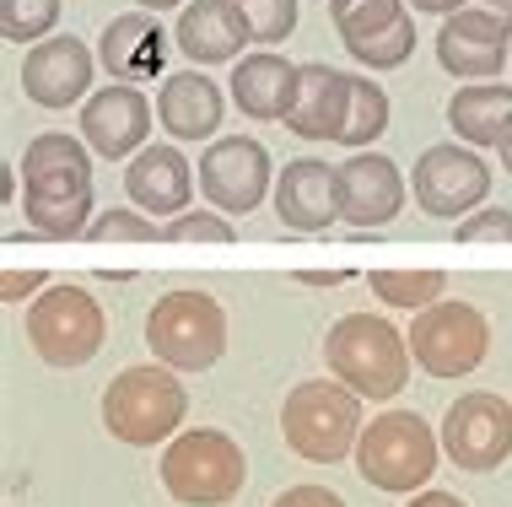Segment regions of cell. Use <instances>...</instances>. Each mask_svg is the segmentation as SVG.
<instances>
[{
	"mask_svg": "<svg viewBox=\"0 0 512 507\" xmlns=\"http://www.w3.org/2000/svg\"><path fill=\"white\" fill-rule=\"evenodd\" d=\"M27 211V227L44 232V238H81L92 222H98V205H92V195H71V200H22Z\"/></svg>",
	"mask_w": 512,
	"mask_h": 507,
	"instance_id": "obj_28",
	"label": "cell"
},
{
	"mask_svg": "<svg viewBox=\"0 0 512 507\" xmlns=\"http://www.w3.org/2000/svg\"><path fill=\"white\" fill-rule=\"evenodd\" d=\"M345 108H351V76L329 65H297V103L286 114V130L302 141H340Z\"/></svg>",
	"mask_w": 512,
	"mask_h": 507,
	"instance_id": "obj_21",
	"label": "cell"
},
{
	"mask_svg": "<svg viewBox=\"0 0 512 507\" xmlns=\"http://www.w3.org/2000/svg\"><path fill=\"white\" fill-rule=\"evenodd\" d=\"M415 205L437 222H459V216H475L491 195V168L480 152L469 146H426L415 157Z\"/></svg>",
	"mask_w": 512,
	"mask_h": 507,
	"instance_id": "obj_10",
	"label": "cell"
},
{
	"mask_svg": "<svg viewBox=\"0 0 512 507\" xmlns=\"http://www.w3.org/2000/svg\"><path fill=\"white\" fill-rule=\"evenodd\" d=\"M168 27H162L151 11H130V17H114L98 38V60L114 81H151L168 60Z\"/></svg>",
	"mask_w": 512,
	"mask_h": 507,
	"instance_id": "obj_20",
	"label": "cell"
},
{
	"mask_svg": "<svg viewBox=\"0 0 512 507\" xmlns=\"http://www.w3.org/2000/svg\"><path fill=\"white\" fill-rule=\"evenodd\" d=\"M442 459V437L426 427L415 410H383L372 416V427H362V443H356V475L378 491H426V481L437 475Z\"/></svg>",
	"mask_w": 512,
	"mask_h": 507,
	"instance_id": "obj_4",
	"label": "cell"
},
{
	"mask_svg": "<svg viewBox=\"0 0 512 507\" xmlns=\"http://www.w3.org/2000/svg\"><path fill=\"white\" fill-rule=\"evenodd\" d=\"M248 11V27H254V44H286L297 33V0H254Z\"/></svg>",
	"mask_w": 512,
	"mask_h": 507,
	"instance_id": "obj_32",
	"label": "cell"
},
{
	"mask_svg": "<svg viewBox=\"0 0 512 507\" xmlns=\"http://www.w3.org/2000/svg\"><path fill=\"white\" fill-rule=\"evenodd\" d=\"M60 22V0H0V33L6 44H44Z\"/></svg>",
	"mask_w": 512,
	"mask_h": 507,
	"instance_id": "obj_29",
	"label": "cell"
},
{
	"mask_svg": "<svg viewBox=\"0 0 512 507\" xmlns=\"http://www.w3.org/2000/svg\"><path fill=\"white\" fill-rule=\"evenodd\" d=\"M448 125L469 146H502V135L512 130V87H502V81L459 87L448 98Z\"/></svg>",
	"mask_w": 512,
	"mask_h": 507,
	"instance_id": "obj_24",
	"label": "cell"
},
{
	"mask_svg": "<svg viewBox=\"0 0 512 507\" xmlns=\"http://www.w3.org/2000/svg\"><path fill=\"white\" fill-rule=\"evenodd\" d=\"M486 351H491L486 313H480L475 303H459V297L421 308L415 324H410V356H415V367H426L432 378L475 373V367L486 362Z\"/></svg>",
	"mask_w": 512,
	"mask_h": 507,
	"instance_id": "obj_8",
	"label": "cell"
},
{
	"mask_svg": "<svg viewBox=\"0 0 512 507\" xmlns=\"http://www.w3.org/2000/svg\"><path fill=\"white\" fill-rule=\"evenodd\" d=\"M496 152H502V168H507V173H512V130H507V135H502V146H496Z\"/></svg>",
	"mask_w": 512,
	"mask_h": 507,
	"instance_id": "obj_42",
	"label": "cell"
},
{
	"mask_svg": "<svg viewBox=\"0 0 512 507\" xmlns=\"http://www.w3.org/2000/svg\"><path fill=\"white\" fill-rule=\"evenodd\" d=\"M459 243H512V211L507 205H491V211H475L459 222Z\"/></svg>",
	"mask_w": 512,
	"mask_h": 507,
	"instance_id": "obj_34",
	"label": "cell"
},
{
	"mask_svg": "<svg viewBox=\"0 0 512 507\" xmlns=\"http://www.w3.org/2000/svg\"><path fill=\"white\" fill-rule=\"evenodd\" d=\"M297 281L302 286H340V281H351V270H297Z\"/></svg>",
	"mask_w": 512,
	"mask_h": 507,
	"instance_id": "obj_39",
	"label": "cell"
},
{
	"mask_svg": "<svg viewBox=\"0 0 512 507\" xmlns=\"http://www.w3.org/2000/svg\"><path fill=\"white\" fill-rule=\"evenodd\" d=\"M437 437H442V454L459 464V470L491 475L512 454V405L502 394H486V389L459 394L448 405V416H442Z\"/></svg>",
	"mask_w": 512,
	"mask_h": 507,
	"instance_id": "obj_9",
	"label": "cell"
},
{
	"mask_svg": "<svg viewBox=\"0 0 512 507\" xmlns=\"http://www.w3.org/2000/svg\"><path fill=\"white\" fill-rule=\"evenodd\" d=\"M124 195H130L141 211L151 216H184L189 200H195V168L184 162L178 146H146V152L130 157L124 168Z\"/></svg>",
	"mask_w": 512,
	"mask_h": 507,
	"instance_id": "obj_19",
	"label": "cell"
},
{
	"mask_svg": "<svg viewBox=\"0 0 512 507\" xmlns=\"http://www.w3.org/2000/svg\"><path fill=\"white\" fill-rule=\"evenodd\" d=\"M146 135H151V103L130 81H114V87L92 92L87 108H81V141L108 162L146 152Z\"/></svg>",
	"mask_w": 512,
	"mask_h": 507,
	"instance_id": "obj_14",
	"label": "cell"
},
{
	"mask_svg": "<svg viewBox=\"0 0 512 507\" xmlns=\"http://www.w3.org/2000/svg\"><path fill=\"white\" fill-rule=\"evenodd\" d=\"M87 238H98V243H151V238H162V227L151 222L146 211H98V222L87 227Z\"/></svg>",
	"mask_w": 512,
	"mask_h": 507,
	"instance_id": "obj_33",
	"label": "cell"
},
{
	"mask_svg": "<svg viewBox=\"0 0 512 507\" xmlns=\"http://www.w3.org/2000/svg\"><path fill=\"white\" fill-rule=\"evenodd\" d=\"M248 481V459L227 432L189 427L162 448V486L184 507H227Z\"/></svg>",
	"mask_w": 512,
	"mask_h": 507,
	"instance_id": "obj_5",
	"label": "cell"
},
{
	"mask_svg": "<svg viewBox=\"0 0 512 507\" xmlns=\"http://www.w3.org/2000/svg\"><path fill=\"white\" fill-rule=\"evenodd\" d=\"M162 243H238V227L221 211H184L162 222Z\"/></svg>",
	"mask_w": 512,
	"mask_h": 507,
	"instance_id": "obj_31",
	"label": "cell"
},
{
	"mask_svg": "<svg viewBox=\"0 0 512 507\" xmlns=\"http://www.w3.org/2000/svg\"><path fill=\"white\" fill-rule=\"evenodd\" d=\"M221 114H227V98L200 71H178L157 92V119L173 141H211L221 130Z\"/></svg>",
	"mask_w": 512,
	"mask_h": 507,
	"instance_id": "obj_23",
	"label": "cell"
},
{
	"mask_svg": "<svg viewBox=\"0 0 512 507\" xmlns=\"http://www.w3.org/2000/svg\"><path fill=\"white\" fill-rule=\"evenodd\" d=\"M232 103L243 108L248 119L270 125V119H286L297 103V65L281 60L275 49H259V54H243L232 65Z\"/></svg>",
	"mask_w": 512,
	"mask_h": 507,
	"instance_id": "obj_22",
	"label": "cell"
},
{
	"mask_svg": "<svg viewBox=\"0 0 512 507\" xmlns=\"http://www.w3.org/2000/svg\"><path fill=\"white\" fill-rule=\"evenodd\" d=\"M383 130H389V92L367 76H351V108H345L340 146H356V152H362V146H372Z\"/></svg>",
	"mask_w": 512,
	"mask_h": 507,
	"instance_id": "obj_26",
	"label": "cell"
},
{
	"mask_svg": "<svg viewBox=\"0 0 512 507\" xmlns=\"http://www.w3.org/2000/svg\"><path fill=\"white\" fill-rule=\"evenodd\" d=\"M405 17H410L405 0H329V22H335V33H340L345 49H356V44H367V38L389 33V27H399Z\"/></svg>",
	"mask_w": 512,
	"mask_h": 507,
	"instance_id": "obj_25",
	"label": "cell"
},
{
	"mask_svg": "<svg viewBox=\"0 0 512 507\" xmlns=\"http://www.w3.org/2000/svg\"><path fill=\"white\" fill-rule=\"evenodd\" d=\"M22 200H71L92 195V146L76 135H33L22 152Z\"/></svg>",
	"mask_w": 512,
	"mask_h": 507,
	"instance_id": "obj_16",
	"label": "cell"
},
{
	"mask_svg": "<svg viewBox=\"0 0 512 507\" xmlns=\"http://www.w3.org/2000/svg\"><path fill=\"white\" fill-rule=\"evenodd\" d=\"M270 507H345V502L329 486H292V491H281Z\"/></svg>",
	"mask_w": 512,
	"mask_h": 507,
	"instance_id": "obj_36",
	"label": "cell"
},
{
	"mask_svg": "<svg viewBox=\"0 0 512 507\" xmlns=\"http://www.w3.org/2000/svg\"><path fill=\"white\" fill-rule=\"evenodd\" d=\"M405 173L394 157L383 152H356L351 162H340V222H351L356 232L389 227L405 211Z\"/></svg>",
	"mask_w": 512,
	"mask_h": 507,
	"instance_id": "obj_13",
	"label": "cell"
},
{
	"mask_svg": "<svg viewBox=\"0 0 512 507\" xmlns=\"http://www.w3.org/2000/svg\"><path fill=\"white\" fill-rule=\"evenodd\" d=\"M410 11H426V17H453V11H464L469 0H405Z\"/></svg>",
	"mask_w": 512,
	"mask_h": 507,
	"instance_id": "obj_38",
	"label": "cell"
},
{
	"mask_svg": "<svg viewBox=\"0 0 512 507\" xmlns=\"http://www.w3.org/2000/svg\"><path fill=\"white\" fill-rule=\"evenodd\" d=\"M275 216L292 232H329L340 222V168L318 157L286 162L275 178Z\"/></svg>",
	"mask_w": 512,
	"mask_h": 507,
	"instance_id": "obj_17",
	"label": "cell"
},
{
	"mask_svg": "<svg viewBox=\"0 0 512 507\" xmlns=\"http://www.w3.org/2000/svg\"><path fill=\"white\" fill-rule=\"evenodd\" d=\"M405 507H469V502H464V497H453V491H432V486H426V491H415Z\"/></svg>",
	"mask_w": 512,
	"mask_h": 507,
	"instance_id": "obj_37",
	"label": "cell"
},
{
	"mask_svg": "<svg viewBox=\"0 0 512 507\" xmlns=\"http://www.w3.org/2000/svg\"><path fill=\"white\" fill-rule=\"evenodd\" d=\"M480 6H486V11H496L502 22H512V0H480Z\"/></svg>",
	"mask_w": 512,
	"mask_h": 507,
	"instance_id": "obj_41",
	"label": "cell"
},
{
	"mask_svg": "<svg viewBox=\"0 0 512 507\" xmlns=\"http://www.w3.org/2000/svg\"><path fill=\"white\" fill-rule=\"evenodd\" d=\"M410 54H415V17H405L399 27H389V33H378V38H367V44H356L351 60L367 65V71H399Z\"/></svg>",
	"mask_w": 512,
	"mask_h": 507,
	"instance_id": "obj_30",
	"label": "cell"
},
{
	"mask_svg": "<svg viewBox=\"0 0 512 507\" xmlns=\"http://www.w3.org/2000/svg\"><path fill=\"white\" fill-rule=\"evenodd\" d=\"M442 286H448L442 270H372V292L389 308H410V313L442 303Z\"/></svg>",
	"mask_w": 512,
	"mask_h": 507,
	"instance_id": "obj_27",
	"label": "cell"
},
{
	"mask_svg": "<svg viewBox=\"0 0 512 507\" xmlns=\"http://www.w3.org/2000/svg\"><path fill=\"white\" fill-rule=\"evenodd\" d=\"M92 71H98V60L81 38H44L22 60V92L38 108H71L92 92Z\"/></svg>",
	"mask_w": 512,
	"mask_h": 507,
	"instance_id": "obj_15",
	"label": "cell"
},
{
	"mask_svg": "<svg viewBox=\"0 0 512 507\" xmlns=\"http://www.w3.org/2000/svg\"><path fill=\"white\" fill-rule=\"evenodd\" d=\"M103 340H108V319H103L98 297H87L71 281L49 286L27 308V346L49 367H87L103 351Z\"/></svg>",
	"mask_w": 512,
	"mask_h": 507,
	"instance_id": "obj_6",
	"label": "cell"
},
{
	"mask_svg": "<svg viewBox=\"0 0 512 507\" xmlns=\"http://www.w3.org/2000/svg\"><path fill=\"white\" fill-rule=\"evenodd\" d=\"M141 11H173V6H189V0H135Z\"/></svg>",
	"mask_w": 512,
	"mask_h": 507,
	"instance_id": "obj_40",
	"label": "cell"
},
{
	"mask_svg": "<svg viewBox=\"0 0 512 507\" xmlns=\"http://www.w3.org/2000/svg\"><path fill=\"white\" fill-rule=\"evenodd\" d=\"M275 189V168L270 152L248 135H221L205 146L200 157V195L211 200V211L221 216H248L265 205V195Z\"/></svg>",
	"mask_w": 512,
	"mask_h": 507,
	"instance_id": "obj_11",
	"label": "cell"
},
{
	"mask_svg": "<svg viewBox=\"0 0 512 507\" xmlns=\"http://www.w3.org/2000/svg\"><path fill=\"white\" fill-rule=\"evenodd\" d=\"M324 362L362 400H394L410 383V335H399L378 313H345L329 324Z\"/></svg>",
	"mask_w": 512,
	"mask_h": 507,
	"instance_id": "obj_1",
	"label": "cell"
},
{
	"mask_svg": "<svg viewBox=\"0 0 512 507\" xmlns=\"http://www.w3.org/2000/svg\"><path fill=\"white\" fill-rule=\"evenodd\" d=\"M281 432H286V448L308 464L356 459V443H362V394L340 378L297 383L281 405Z\"/></svg>",
	"mask_w": 512,
	"mask_h": 507,
	"instance_id": "obj_2",
	"label": "cell"
},
{
	"mask_svg": "<svg viewBox=\"0 0 512 507\" xmlns=\"http://www.w3.org/2000/svg\"><path fill=\"white\" fill-rule=\"evenodd\" d=\"M173 44L195 65H227L243 54V44H254V27H248V11L238 0H189L178 11Z\"/></svg>",
	"mask_w": 512,
	"mask_h": 507,
	"instance_id": "obj_18",
	"label": "cell"
},
{
	"mask_svg": "<svg viewBox=\"0 0 512 507\" xmlns=\"http://www.w3.org/2000/svg\"><path fill=\"white\" fill-rule=\"evenodd\" d=\"M238 6H254V0H238Z\"/></svg>",
	"mask_w": 512,
	"mask_h": 507,
	"instance_id": "obj_43",
	"label": "cell"
},
{
	"mask_svg": "<svg viewBox=\"0 0 512 507\" xmlns=\"http://www.w3.org/2000/svg\"><path fill=\"white\" fill-rule=\"evenodd\" d=\"M189 394L178 383L173 367L146 362V367H124V373L103 389V427L130 448H157L184 427Z\"/></svg>",
	"mask_w": 512,
	"mask_h": 507,
	"instance_id": "obj_3",
	"label": "cell"
},
{
	"mask_svg": "<svg viewBox=\"0 0 512 507\" xmlns=\"http://www.w3.org/2000/svg\"><path fill=\"white\" fill-rule=\"evenodd\" d=\"M146 346L173 373H205L227 351V313L205 292H173L151 308Z\"/></svg>",
	"mask_w": 512,
	"mask_h": 507,
	"instance_id": "obj_7",
	"label": "cell"
},
{
	"mask_svg": "<svg viewBox=\"0 0 512 507\" xmlns=\"http://www.w3.org/2000/svg\"><path fill=\"white\" fill-rule=\"evenodd\" d=\"M27 292H49L44 270H6L0 276V303H27Z\"/></svg>",
	"mask_w": 512,
	"mask_h": 507,
	"instance_id": "obj_35",
	"label": "cell"
},
{
	"mask_svg": "<svg viewBox=\"0 0 512 507\" xmlns=\"http://www.w3.org/2000/svg\"><path fill=\"white\" fill-rule=\"evenodd\" d=\"M437 65L459 81H491L512 65V22L486 6H464L437 27Z\"/></svg>",
	"mask_w": 512,
	"mask_h": 507,
	"instance_id": "obj_12",
	"label": "cell"
}]
</instances>
